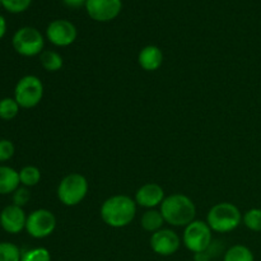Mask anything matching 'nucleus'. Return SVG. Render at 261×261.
<instances>
[{
	"instance_id": "16",
	"label": "nucleus",
	"mask_w": 261,
	"mask_h": 261,
	"mask_svg": "<svg viewBox=\"0 0 261 261\" xmlns=\"http://www.w3.org/2000/svg\"><path fill=\"white\" fill-rule=\"evenodd\" d=\"M165 219H163L162 213L155 209H148L144 214L142 216V221H140V226L144 231L154 233V232L162 229V226L165 224Z\"/></svg>"
},
{
	"instance_id": "18",
	"label": "nucleus",
	"mask_w": 261,
	"mask_h": 261,
	"mask_svg": "<svg viewBox=\"0 0 261 261\" xmlns=\"http://www.w3.org/2000/svg\"><path fill=\"white\" fill-rule=\"evenodd\" d=\"M223 261H255V256L245 245H234L227 250Z\"/></svg>"
},
{
	"instance_id": "20",
	"label": "nucleus",
	"mask_w": 261,
	"mask_h": 261,
	"mask_svg": "<svg viewBox=\"0 0 261 261\" xmlns=\"http://www.w3.org/2000/svg\"><path fill=\"white\" fill-rule=\"evenodd\" d=\"M19 105L14 98L5 97V98L0 99V119L5 120V121L13 120L19 112Z\"/></svg>"
},
{
	"instance_id": "30",
	"label": "nucleus",
	"mask_w": 261,
	"mask_h": 261,
	"mask_svg": "<svg viewBox=\"0 0 261 261\" xmlns=\"http://www.w3.org/2000/svg\"><path fill=\"white\" fill-rule=\"evenodd\" d=\"M0 7H2V2H0Z\"/></svg>"
},
{
	"instance_id": "22",
	"label": "nucleus",
	"mask_w": 261,
	"mask_h": 261,
	"mask_svg": "<svg viewBox=\"0 0 261 261\" xmlns=\"http://www.w3.org/2000/svg\"><path fill=\"white\" fill-rule=\"evenodd\" d=\"M20 254L18 246L12 242H0V261H20Z\"/></svg>"
},
{
	"instance_id": "26",
	"label": "nucleus",
	"mask_w": 261,
	"mask_h": 261,
	"mask_svg": "<svg viewBox=\"0 0 261 261\" xmlns=\"http://www.w3.org/2000/svg\"><path fill=\"white\" fill-rule=\"evenodd\" d=\"M31 199V194L30 191H28L27 188H18L17 190L13 193V204L14 205H18V206H24L25 204L30 201Z\"/></svg>"
},
{
	"instance_id": "28",
	"label": "nucleus",
	"mask_w": 261,
	"mask_h": 261,
	"mask_svg": "<svg viewBox=\"0 0 261 261\" xmlns=\"http://www.w3.org/2000/svg\"><path fill=\"white\" fill-rule=\"evenodd\" d=\"M211 254H209V251L206 250V251H203V252H198V254H195V256H194V260L195 261H211Z\"/></svg>"
},
{
	"instance_id": "3",
	"label": "nucleus",
	"mask_w": 261,
	"mask_h": 261,
	"mask_svg": "<svg viewBox=\"0 0 261 261\" xmlns=\"http://www.w3.org/2000/svg\"><path fill=\"white\" fill-rule=\"evenodd\" d=\"M206 223L213 232L228 233L242 223V214L234 204L218 203L209 211Z\"/></svg>"
},
{
	"instance_id": "12",
	"label": "nucleus",
	"mask_w": 261,
	"mask_h": 261,
	"mask_svg": "<svg viewBox=\"0 0 261 261\" xmlns=\"http://www.w3.org/2000/svg\"><path fill=\"white\" fill-rule=\"evenodd\" d=\"M27 216L22 206L12 205L5 206L0 213V226L5 232L10 234H17L25 228Z\"/></svg>"
},
{
	"instance_id": "11",
	"label": "nucleus",
	"mask_w": 261,
	"mask_h": 261,
	"mask_svg": "<svg viewBox=\"0 0 261 261\" xmlns=\"http://www.w3.org/2000/svg\"><path fill=\"white\" fill-rule=\"evenodd\" d=\"M181 246V240L175 231L162 228L152 233L150 247L153 251L161 256H171L178 251Z\"/></svg>"
},
{
	"instance_id": "21",
	"label": "nucleus",
	"mask_w": 261,
	"mask_h": 261,
	"mask_svg": "<svg viewBox=\"0 0 261 261\" xmlns=\"http://www.w3.org/2000/svg\"><path fill=\"white\" fill-rule=\"evenodd\" d=\"M242 222L252 232H261V209L252 208L242 216Z\"/></svg>"
},
{
	"instance_id": "29",
	"label": "nucleus",
	"mask_w": 261,
	"mask_h": 261,
	"mask_svg": "<svg viewBox=\"0 0 261 261\" xmlns=\"http://www.w3.org/2000/svg\"><path fill=\"white\" fill-rule=\"evenodd\" d=\"M7 33V20L3 15H0V40L5 36Z\"/></svg>"
},
{
	"instance_id": "8",
	"label": "nucleus",
	"mask_w": 261,
	"mask_h": 261,
	"mask_svg": "<svg viewBox=\"0 0 261 261\" xmlns=\"http://www.w3.org/2000/svg\"><path fill=\"white\" fill-rule=\"evenodd\" d=\"M56 228V217L53 212L47 209H37L33 211L27 217V223H25V231L28 232L33 239H46Z\"/></svg>"
},
{
	"instance_id": "6",
	"label": "nucleus",
	"mask_w": 261,
	"mask_h": 261,
	"mask_svg": "<svg viewBox=\"0 0 261 261\" xmlns=\"http://www.w3.org/2000/svg\"><path fill=\"white\" fill-rule=\"evenodd\" d=\"M43 97V84L36 75H25L18 81L14 99L22 109H33Z\"/></svg>"
},
{
	"instance_id": "27",
	"label": "nucleus",
	"mask_w": 261,
	"mask_h": 261,
	"mask_svg": "<svg viewBox=\"0 0 261 261\" xmlns=\"http://www.w3.org/2000/svg\"><path fill=\"white\" fill-rule=\"evenodd\" d=\"M63 3L68 8L78 9V8H81V7H86L87 0H63Z\"/></svg>"
},
{
	"instance_id": "1",
	"label": "nucleus",
	"mask_w": 261,
	"mask_h": 261,
	"mask_svg": "<svg viewBox=\"0 0 261 261\" xmlns=\"http://www.w3.org/2000/svg\"><path fill=\"white\" fill-rule=\"evenodd\" d=\"M101 218L112 228H122L134 221L137 203L127 195H115L106 199L101 206Z\"/></svg>"
},
{
	"instance_id": "10",
	"label": "nucleus",
	"mask_w": 261,
	"mask_h": 261,
	"mask_svg": "<svg viewBox=\"0 0 261 261\" xmlns=\"http://www.w3.org/2000/svg\"><path fill=\"white\" fill-rule=\"evenodd\" d=\"M121 0H87L86 10L96 22H110L121 13Z\"/></svg>"
},
{
	"instance_id": "14",
	"label": "nucleus",
	"mask_w": 261,
	"mask_h": 261,
	"mask_svg": "<svg viewBox=\"0 0 261 261\" xmlns=\"http://www.w3.org/2000/svg\"><path fill=\"white\" fill-rule=\"evenodd\" d=\"M138 63L145 71H155L162 66L163 53L158 46L148 45L140 50Z\"/></svg>"
},
{
	"instance_id": "7",
	"label": "nucleus",
	"mask_w": 261,
	"mask_h": 261,
	"mask_svg": "<svg viewBox=\"0 0 261 261\" xmlns=\"http://www.w3.org/2000/svg\"><path fill=\"white\" fill-rule=\"evenodd\" d=\"M212 229L206 222L194 221L185 227L182 236V242L189 251L198 254L206 251L213 244Z\"/></svg>"
},
{
	"instance_id": "17",
	"label": "nucleus",
	"mask_w": 261,
	"mask_h": 261,
	"mask_svg": "<svg viewBox=\"0 0 261 261\" xmlns=\"http://www.w3.org/2000/svg\"><path fill=\"white\" fill-rule=\"evenodd\" d=\"M40 63L42 68L50 73L59 71L64 65L63 56L53 50H43L40 55Z\"/></svg>"
},
{
	"instance_id": "2",
	"label": "nucleus",
	"mask_w": 261,
	"mask_h": 261,
	"mask_svg": "<svg viewBox=\"0 0 261 261\" xmlns=\"http://www.w3.org/2000/svg\"><path fill=\"white\" fill-rule=\"evenodd\" d=\"M161 213L166 223L173 227H186L195 221L196 206L189 196L172 194L161 204Z\"/></svg>"
},
{
	"instance_id": "25",
	"label": "nucleus",
	"mask_w": 261,
	"mask_h": 261,
	"mask_svg": "<svg viewBox=\"0 0 261 261\" xmlns=\"http://www.w3.org/2000/svg\"><path fill=\"white\" fill-rule=\"evenodd\" d=\"M14 144L9 139H0V162L9 161L14 155Z\"/></svg>"
},
{
	"instance_id": "15",
	"label": "nucleus",
	"mask_w": 261,
	"mask_h": 261,
	"mask_svg": "<svg viewBox=\"0 0 261 261\" xmlns=\"http://www.w3.org/2000/svg\"><path fill=\"white\" fill-rule=\"evenodd\" d=\"M19 172L9 166H0V195L12 194L19 188Z\"/></svg>"
},
{
	"instance_id": "4",
	"label": "nucleus",
	"mask_w": 261,
	"mask_h": 261,
	"mask_svg": "<svg viewBox=\"0 0 261 261\" xmlns=\"http://www.w3.org/2000/svg\"><path fill=\"white\" fill-rule=\"evenodd\" d=\"M88 194V181L81 173H70L58 186V199L66 206H75Z\"/></svg>"
},
{
	"instance_id": "13",
	"label": "nucleus",
	"mask_w": 261,
	"mask_h": 261,
	"mask_svg": "<svg viewBox=\"0 0 261 261\" xmlns=\"http://www.w3.org/2000/svg\"><path fill=\"white\" fill-rule=\"evenodd\" d=\"M165 198V190L162 189V186L154 182H149L138 189L137 194H135V203L142 208L153 209L161 205Z\"/></svg>"
},
{
	"instance_id": "9",
	"label": "nucleus",
	"mask_w": 261,
	"mask_h": 261,
	"mask_svg": "<svg viewBox=\"0 0 261 261\" xmlns=\"http://www.w3.org/2000/svg\"><path fill=\"white\" fill-rule=\"evenodd\" d=\"M47 40L58 47H66L76 40V28L70 20L55 19L47 25L46 30Z\"/></svg>"
},
{
	"instance_id": "5",
	"label": "nucleus",
	"mask_w": 261,
	"mask_h": 261,
	"mask_svg": "<svg viewBox=\"0 0 261 261\" xmlns=\"http://www.w3.org/2000/svg\"><path fill=\"white\" fill-rule=\"evenodd\" d=\"M12 45L19 55L32 58V56L41 55L45 46V40L37 28L22 27L13 36Z\"/></svg>"
},
{
	"instance_id": "24",
	"label": "nucleus",
	"mask_w": 261,
	"mask_h": 261,
	"mask_svg": "<svg viewBox=\"0 0 261 261\" xmlns=\"http://www.w3.org/2000/svg\"><path fill=\"white\" fill-rule=\"evenodd\" d=\"M2 2V7L9 13H22L30 8L32 0H0Z\"/></svg>"
},
{
	"instance_id": "23",
	"label": "nucleus",
	"mask_w": 261,
	"mask_h": 261,
	"mask_svg": "<svg viewBox=\"0 0 261 261\" xmlns=\"http://www.w3.org/2000/svg\"><path fill=\"white\" fill-rule=\"evenodd\" d=\"M20 261H51V255L45 247H35L25 251Z\"/></svg>"
},
{
	"instance_id": "19",
	"label": "nucleus",
	"mask_w": 261,
	"mask_h": 261,
	"mask_svg": "<svg viewBox=\"0 0 261 261\" xmlns=\"http://www.w3.org/2000/svg\"><path fill=\"white\" fill-rule=\"evenodd\" d=\"M41 180V172L35 166H25L19 171V181L24 188L36 186Z\"/></svg>"
}]
</instances>
